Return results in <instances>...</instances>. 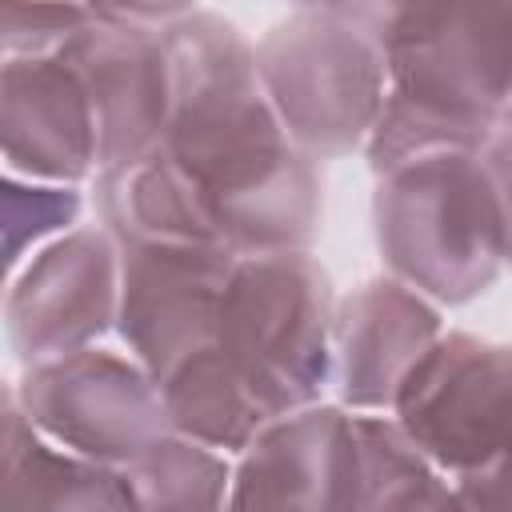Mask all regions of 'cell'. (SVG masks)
<instances>
[{
    "label": "cell",
    "mask_w": 512,
    "mask_h": 512,
    "mask_svg": "<svg viewBox=\"0 0 512 512\" xmlns=\"http://www.w3.org/2000/svg\"><path fill=\"white\" fill-rule=\"evenodd\" d=\"M172 120L160 152L188 180L212 236L236 256L308 252L324 216V176L276 120L256 44L224 16L180 4L164 20Z\"/></svg>",
    "instance_id": "6da1fadb"
},
{
    "label": "cell",
    "mask_w": 512,
    "mask_h": 512,
    "mask_svg": "<svg viewBox=\"0 0 512 512\" xmlns=\"http://www.w3.org/2000/svg\"><path fill=\"white\" fill-rule=\"evenodd\" d=\"M388 100L364 144L380 176L432 152H480L512 120V4H388Z\"/></svg>",
    "instance_id": "7a4b0ae2"
},
{
    "label": "cell",
    "mask_w": 512,
    "mask_h": 512,
    "mask_svg": "<svg viewBox=\"0 0 512 512\" xmlns=\"http://www.w3.org/2000/svg\"><path fill=\"white\" fill-rule=\"evenodd\" d=\"M388 4H300L256 40V72L284 132L312 156L368 144L388 100Z\"/></svg>",
    "instance_id": "3957f363"
},
{
    "label": "cell",
    "mask_w": 512,
    "mask_h": 512,
    "mask_svg": "<svg viewBox=\"0 0 512 512\" xmlns=\"http://www.w3.org/2000/svg\"><path fill=\"white\" fill-rule=\"evenodd\" d=\"M372 228L388 276L432 304H468L504 268L480 152H432L376 176Z\"/></svg>",
    "instance_id": "277c9868"
},
{
    "label": "cell",
    "mask_w": 512,
    "mask_h": 512,
    "mask_svg": "<svg viewBox=\"0 0 512 512\" xmlns=\"http://www.w3.org/2000/svg\"><path fill=\"white\" fill-rule=\"evenodd\" d=\"M332 320V284L312 252L240 256L224 288L216 348L280 420L320 404L332 384Z\"/></svg>",
    "instance_id": "5b68a950"
},
{
    "label": "cell",
    "mask_w": 512,
    "mask_h": 512,
    "mask_svg": "<svg viewBox=\"0 0 512 512\" xmlns=\"http://www.w3.org/2000/svg\"><path fill=\"white\" fill-rule=\"evenodd\" d=\"M392 420L448 480L512 448V344L444 332L396 392Z\"/></svg>",
    "instance_id": "8992f818"
},
{
    "label": "cell",
    "mask_w": 512,
    "mask_h": 512,
    "mask_svg": "<svg viewBox=\"0 0 512 512\" xmlns=\"http://www.w3.org/2000/svg\"><path fill=\"white\" fill-rule=\"evenodd\" d=\"M12 396L40 436L112 468L172 432L156 376L136 356L100 344L24 368Z\"/></svg>",
    "instance_id": "52a82bcc"
},
{
    "label": "cell",
    "mask_w": 512,
    "mask_h": 512,
    "mask_svg": "<svg viewBox=\"0 0 512 512\" xmlns=\"http://www.w3.org/2000/svg\"><path fill=\"white\" fill-rule=\"evenodd\" d=\"M176 8H92V24L56 52L80 76L96 116V176L164 144L172 120V56L164 20Z\"/></svg>",
    "instance_id": "ba28073f"
},
{
    "label": "cell",
    "mask_w": 512,
    "mask_h": 512,
    "mask_svg": "<svg viewBox=\"0 0 512 512\" xmlns=\"http://www.w3.org/2000/svg\"><path fill=\"white\" fill-rule=\"evenodd\" d=\"M236 260V252L216 244H120L116 332L156 384L188 356L216 344L220 304Z\"/></svg>",
    "instance_id": "9c48e42d"
},
{
    "label": "cell",
    "mask_w": 512,
    "mask_h": 512,
    "mask_svg": "<svg viewBox=\"0 0 512 512\" xmlns=\"http://www.w3.org/2000/svg\"><path fill=\"white\" fill-rule=\"evenodd\" d=\"M120 316V244L108 228H76L44 244L4 300L8 340L24 368L100 344Z\"/></svg>",
    "instance_id": "30bf717a"
},
{
    "label": "cell",
    "mask_w": 512,
    "mask_h": 512,
    "mask_svg": "<svg viewBox=\"0 0 512 512\" xmlns=\"http://www.w3.org/2000/svg\"><path fill=\"white\" fill-rule=\"evenodd\" d=\"M224 512H364L356 420L340 404L272 420L240 452Z\"/></svg>",
    "instance_id": "8fae6325"
},
{
    "label": "cell",
    "mask_w": 512,
    "mask_h": 512,
    "mask_svg": "<svg viewBox=\"0 0 512 512\" xmlns=\"http://www.w3.org/2000/svg\"><path fill=\"white\" fill-rule=\"evenodd\" d=\"M440 336V308L396 276L352 288L332 320V384L340 408L392 412L400 384Z\"/></svg>",
    "instance_id": "7c38bea8"
},
{
    "label": "cell",
    "mask_w": 512,
    "mask_h": 512,
    "mask_svg": "<svg viewBox=\"0 0 512 512\" xmlns=\"http://www.w3.org/2000/svg\"><path fill=\"white\" fill-rule=\"evenodd\" d=\"M0 140L8 176L72 188L100 168V140L88 92L60 56L4 60Z\"/></svg>",
    "instance_id": "4fadbf2b"
},
{
    "label": "cell",
    "mask_w": 512,
    "mask_h": 512,
    "mask_svg": "<svg viewBox=\"0 0 512 512\" xmlns=\"http://www.w3.org/2000/svg\"><path fill=\"white\" fill-rule=\"evenodd\" d=\"M4 512H136V500L120 468L40 436L4 388Z\"/></svg>",
    "instance_id": "5bb4252c"
},
{
    "label": "cell",
    "mask_w": 512,
    "mask_h": 512,
    "mask_svg": "<svg viewBox=\"0 0 512 512\" xmlns=\"http://www.w3.org/2000/svg\"><path fill=\"white\" fill-rule=\"evenodd\" d=\"M160 396L172 432L216 452H244L272 424L264 404L252 396V388L236 376V368L224 360L216 344L176 364L160 380Z\"/></svg>",
    "instance_id": "9a60e30c"
},
{
    "label": "cell",
    "mask_w": 512,
    "mask_h": 512,
    "mask_svg": "<svg viewBox=\"0 0 512 512\" xmlns=\"http://www.w3.org/2000/svg\"><path fill=\"white\" fill-rule=\"evenodd\" d=\"M364 460V512H480L392 416H352Z\"/></svg>",
    "instance_id": "2e32d148"
},
{
    "label": "cell",
    "mask_w": 512,
    "mask_h": 512,
    "mask_svg": "<svg viewBox=\"0 0 512 512\" xmlns=\"http://www.w3.org/2000/svg\"><path fill=\"white\" fill-rule=\"evenodd\" d=\"M120 472L132 488L136 512H224L228 508V492H232L228 456L180 432L160 436Z\"/></svg>",
    "instance_id": "e0dca14e"
},
{
    "label": "cell",
    "mask_w": 512,
    "mask_h": 512,
    "mask_svg": "<svg viewBox=\"0 0 512 512\" xmlns=\"http://www.w3.org/2000/svg\"><path fill=\"white\" fill-rule=\"evenodd\" d=\"M80 216V192L64 184H20L16 176L4 180V228H8V268H20V256L28 244L52 236L56 228H68Z\"/></svg>",
    "instance_id": "ac0fdd59"
},
{
    "label": "cell",
    "mask_w": 512,
    "mask_h": 512,
    "mask_svg": "<svg viewBox=\"0 0 512 512\" xmlns=\"http://www.w3.org/2000/svg\"><path fill=\"white\" fill-rule=\"evenodd\" d=\"M92 24V8L84 4H4L0 8V44L4 60L12 56H56L72 36Z\"/></svg>",
    "instance_id": "d6986e66"
},
{
    "label": "cell",
    "mask_w": 512,
    "mask_h": 512,
    "mask_svg": "<svg viewBox=\"0 0 512 512\" xmlns=\"http://www.w3.org/2000/svg\"><path fill=\"white\" fill-rule=\"evenodd\" d=\"M480 164L488 172L492 196H496V212H500V248H504V264H512V124L496 128L484 148H480Z\"/></svg>",
    "instance_id": "ffe728a7"
},
{
    "label": "cell",
    "mask_w": 512,
    "mask_h": 512,
    "mask_svg": "<svg viewBox=\"0 0 512 512\" xmlns=\"http://www.w3.org/2000/svg\"><path fill=\"white\" fill-rule=\"evenodd\" d=\"M480 512H512V448L504 456H496L488 468L464 476V480H452Z\"/></svg>",
    "instance_id": "44dd1931"
},
{
    "label": "cell",
    "mask_w": 512,
    "mask_h": 512,
    "mask_svg": "<svg viewBox=\"0 0 512 512\" xmlns=\"http://www.w3.org/2000/svg\"><path fill=\"white\" fill-rule=\"evenodd\" d=\"M508 124H512V120H508Z\"/></svg>",
    "instance_id": "7402d4cb"
}]
</instances>
